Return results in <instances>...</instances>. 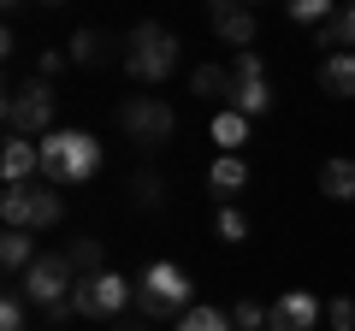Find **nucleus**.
I'll list each match as a JSON object with an SVG mask.
<instances>
[{
    "mask_svg": "<svg viewBox=\"0 0 355 331\" xmlns=\"http://www.w3.org/2000/svg\"><path fill=\"white\" fill-rule=\"evenodd\" d=\"M119 125H125V136L137 142V148H166L178 130V113L160 101V95H137V101L119 107Z\"/></svg>",
    "mask_w": 355,
    "mask_h": 331,
    "instance_id": "6e6552de",
    "label": "nucleus"
},
{
    "mask_svg": "<svg viewBox=\"0 0 355 331\" xmlns=\"http://www.w3.org/2000/svg\"><path fill=\"white\" fill-rule=\"evenodd\" d=\"M36 65H42V77H53V71H60V65H65V53H53V48H48V53H42Z\"/></svg>",
    "mask_w": 355,
    "mask_h": 331,
    "instance_id": "c85d7f7f",
    "label": "nucleus"
},
{
    "mask_svg": "<svg viewBox=\"0 0 355 331\" xmlns=\"http://www.w3.org/2000/svg\"><path fill=\"white\" fill-rule=\"evenodd\" d=\"M95 172H101V142L89 130H48L42 136V184L71 190V184H89Z\"/></svg>",
    "mask_w": 355,
    "mask_h": 331,
    "instance_id": "f257e3e1",
    "label": "nucleus"
},
{
    "mask_svg": "<svg viewBox=\"0 0 355 331\" xmlns=\"http://www.w3.org/2000/svg\"><path fill=\"white\" fill-rule=\"evenodd\" d=\"M231 89V65H196L190 71V95H207V101H214V95H225Z\"/></svg>",
    "mask_w": 355,
    "mask_h": 331,
    "instance_id": "412c9836",
    "label": "nucleus"
},
{
    "mask_svg": "<svg viewBox=\"0 0 355 331\" xmlns=\"http://www.w3.org/2000/svg\"><path fill=\"white\" fill-rule=\"evenodd\" d=\"M130 307H137L142 319L184 314V307H190V278H184V267H178V260H154V267L137 278V302Z\"/></svg>",
    "mask_w": 355,
    "mask_h": 331,
    "instance_id": "20e7f679",
    "label": "nucleus"
},
{
    "mask_svg": "<svg viewBox=\"0 0 355 331\" xmlns=\"http://www.w3.org/2000/svg\"><path fill=\"white\" fill-rule=\"evenodd\" d=\"M284 12L296 24H326V18H338V0H284Z\"/></svg>",
    "mask_w": 355,
    "mask_h": 331,
    "instance_id": "5701e85b",
    "label": "nucleus"
},
{
    "mask_svg": "<svg viewBox=\"0 0 355 331\" xmlns=\"http://www.w3.org/2000/svg\"><path fill=\"white\" fill-rule=\"evenodd\" d=\"M320 190L331 195V202H355V160H326L320 166Z\"/></svg>",
    "mask_w": 355,
    "mask_h": 331,
    "instance_id": "dca6fc26",
    "label": "nucleus"
},
{
    "mask_svg": "<svg viewBox=\"0 0 355 331\" xmlns=\"http://www.w3.org/2000/svg\"><path fill=\"white\" fill-rule=\"evenodd\" d=\"M148 325H154V319H142V314L137 319H113V331H148Z\"/></svg>",
    "mask_w": 355,
    "mask_h": 331,
    "instance_id": "c756f323",
    "label": "nucleus"
},
{
    "mask_svg": "<svg viewBox=\"0 0 355 331\" xmlns=\"http://www.w3.org/2000/svg\"><path fill=\"white\" fill-rule=\"evenodd\" d=\"M0 6H6V12H18V6H30V0H0Z\"/></svg>",
    "mask_w": 355,
    "mask_h": 331,
    "instance_id": "7c9ffc66",
    "label": "nucleus"
},
{
    "mask_svg": "<svg viewBox=\"0 0 355 331\" xmlns=\"http://www.w3.org/2000/svg\"><path fill=\"white\" fill-rule=\"evenodd\" d=\"M125 71L137 77V83H166V77L178 71V36L166 24H137L125 36Z\"/></svg>",
    "mask_w": 355,
    "mask_h": 331,
    "instance_id": "f03ea898",
    "label": "nucleus"
},
{
    "mask_svg": "<svg viewBox=\"0 0 355 331\" xmlns=\"http://www.w3.org/2000/svg\"><path fill=\"white\" fill-rule=\"evenodd\" d=\"M53 83L48 77H36V83H18L12 95H6V130H12V136H48L53 130Z\"/></svg>",
    "mask_w": 355,
    "mask_h": 331,
    "instance_id": "0eeeda50",
    "label": "nucleus"
},
{
    "mask_svg": "<svg viewBox=\"0 0 355 331\" xmlns=\"http://www.w3.org/2000/svg\"><path fill=\"white\" fill-rule=\"evenodd\" d=\"M0 219H6V231H48V225H60L65 219V202H60V190H42L36 178L30 184H6L0 190Z\"/></svg>",
    "mask_w": 355,
    "mask_h": 331,
    "instance_id": "7ed1b4c3",
    "label": "nucleus"
},
{
    "mask_svg": "<svg viewBox=\"0 0 355 331\" xmlns=\"http://www.w3.org/2000/svg\"><path fill=\"white\" fill-rule=\"evenodd\" d=\"M314 325H320V302L308 290H284L266 319V331H314Z\"/></svg>",
    "mask_w": 355,
    "mask_h": 331,
    "instance_id": "9b49d317",
    "label": "nucleus"
},
{
    "mask_svg": "<svg viewBox=\"0 0 355 331\" xmlns=\"http://www.w3.org/2000/svg\"><path fill=\"white\" fill-rule=\"evenodd\" d=\"M214 142H219V154H237V142H249V118L237 107H219L214 113Z\"/></svg>",
    "mask_w": 355,
    "mask_h": 331,
    "instance_id": "a211bd4d",
    "label": "nucleus"
},
{
    "mask_svg": "<svg viewBox=\"0 0 355 331\" xmlns=\"http://www.w3.org/2000/svg\"><path fill=\"white\" fill-rule=\"evenodd\" d=\"M12 290L24 296L30 307H53V302H65V296L77 290V267H71V255H65V249H60V255H36Z\"/></svg>",
    "mask_w": 355,
    "mask_h": 331,
    "instance_id": "39448f33",
    "label": "nucleus"
},
{
    "mask_svg": "<svg viewBox=\"0 0 355 331\" xmlns=\"http://www.w3.org/2000/svg\"><path fill=\"white\" fill-rule=\"evenodd\" d=\"M331 24H338L343 48H355V0H343V6H338V18H331Z\"/></svg>",
    "mask_w": 355,
    "mask_h": 331,
    "instance_id": "cd10ccee",
    "label": "nucleus"
},
{
    "mask_svg": "<svg viewBox=\"0 0 355 331\" xmlns=\"http://www.w3.org/2000/svg\"><path fill=\"white\" fill-rule=\"evenodd\" d=\"M0 178H6V184L42 178V142L36 136H12L6 148H0Z\"/></svg>",
    "mask_w": 355,
    "mask_h": 331,
    "instance_id": "f8f14e48",
    "label": "nucleus"
},
{
    "mask_svg": "<svg viewBox=\"0 0 355 331\" xmlns=\"http://www.w3.org/2000/svg\"><path fill=\"white\" fill-rule=\"evenodd\" d=\"M249 184V166H243V154H219L214 160V172H207V190L219 195V202H231V195Z\"/></svg>",
    "mask_w": 355,
    "mask_h": 331,
    "instance_id": "4468645a",
    "label": "nucleus"
},
{
    "mask_svg": "<svg viewBox=\"0 0 355 331\" xmlns=\"http://www.w3.org/2000/svg\"><path fill=\"white\" fill-rule=\"evenodd\" d=\"M225 107H237L243 118H266V113H272V83H266L261 53H254V48H237V53H231V89H225Z\"/></svg>",
    "mask_w": 355,
    "mask_h": 331,
    "instance_id": "423d86ee",
    "label": "nucleus"
},
{
    "mask_svg": "<svg viewBox=\"0 0 355 331\" xmlns=\"http://www.w3.org/2000/svg\"><path fill=\"white\" fill-rule=\"evenodd\" d=\"M207 18H214V36L219 42H231V48H249L254 42V12L243 6V0H207Z\"/></svg>",
    "mask_w": 355,
    "mask_h": 331,
    "instance_id": "9d476101",
    "label": "nucleus"
},
{
    "mask_svg": "<svg viewBox=\"0 0 355 331\" xmlns=\"http://www.w3.org/2000/svg\"><path fill=\"white\" fill-rule=\"evenodd\" d=\"M30 260H36V242H30V231H6V237H0V267L12 272V278H24Z\"/></svg>",
    "mask_w": 355,
    "mask_h": 331,
    "instance_id": "f3484780",
    "label": "nucleus"
},
{
    "mask_svg": "<svg viewBox=\"0 0 355 331\" xmlns=\"http://www.w3.org/2000/svg\"><path fill=\"white\" fill-rule=\"evenodd\" d=\"M0 331H30V302L18 290H6V302H0Z\"/></svg>",
    "mask_w": 355,
    "mask_h": 331,
    "instance_id": "b1692460",
    "label": "nucleus"
},
{
    "mask_svg": "<svg viewBox=\"0 0 355 331\" xmlns=\"http://www.w3.org/2000/svg\"><path fill=\"white\" fill-rule=\"evenodd\" d=\"M65 255H71L77 278H101V272H107V249H101V237H71V242H65Z\"/></svg>",
    "mask_w": 355,
    "mask_h": 331,
    "instance_id": "2eb2a0df",
    "label": "nucleus"
},
{
    "mask_svg": "<svg viewBox=\"0 0 355 331\" xmlns=\"http://www.w3.org/2000/svg\"><path fill=\"white\" fill-rule=\"evenodd\" d=\"M42 6H60V0H42Z\"/></svg>",
    "mask_w": 355,
    "mask_h": 331,
    "instance_id": "2f4dec72",
    "label": "nucleus"
},
{
    "mask_svg": "<svg viewBox=\"0 0 355 331\" xmlns=\"http://www.w3.org/2000/svg\"><path fill=\"white\" fill-rule=\"evenodd\" d=\"M178 331H237V325H231L225 307H184L178 314Z\"/></svg>",
    "mask_w": 355,
    "mask_h": 331,
    "instance_id": "aec40b11",
    "label": "nucleus"
},
{
    "mask_svg": "<svg viewBox=\"0 0 355 331\" xmlns=\"http://www.w3.org/2000/svg\"><path fill=\"white\" fill-rule=\"evenodd\" d=\"M130 302H137V284L119 278V272H101V278H77V290H71L77 319H119Z\"/></svg>",
    "mask_w": 355,
    "mask_h": 331,
    "instance_id": "1a4fd4ad",
    "label": "nucleus"
},
{
    "mask_svg": "<svg viewBox=\"0 0 355 331\" xmlns=\"http://www.w3.org/2000/svg\"><path fill=\"white\" fill-rule=\"evenodd\" d=\"M214 237H225V242H243V237H249V219H243V213H237V207H231V202H219Z\"/></svg>",
    "mask_w": 355,
    "mask_h": 331,
    "instance_id": "393cba45",
    "label": "nucleus"
},
{
    "mask_svg": "<svg viewBox=\"0 0 355 331\" xmlns=\"http://www.w3.org/2000/svg\"><path fill=\"white\" fill-rule=\"evenodd\" d=\"M326 325L331 331H355V296H338V302L326 307Z\"/></svg>",
    "mask_w": 355,
    "mask_h": 331,
    "instance_id": "bb28decb",
    "label": "nucleus"
},
{
    "mask_svg": "<svg viewBox=\"0 0 355 331\" xmlns=\"http://www.w3.org/2000/svg\"><path fill=\"white\" fill-rule=\"evenodd\" d=\"M125 190H130V202H137L142 213H154V207H166V178H160V172H137V178H130Z\"/></svg>",
    "mask_w": 355,
    "mask_h": 331,
    "instance_id": "6ab92c4d",
    "label": "nucleus"
},
{
    "mask_svg": "<svg viewBox=\"0 0 355 331\" xmlns=\"http://www.w3.org/2000/svg\"><path fill=\"white\" fill-rule=\"evenodd\" d=\"M320 89L338 101H355V48H338L320 60Z\"/></svg>",
    "mask_w": 355,
    "mask_h": 331,
    "instance_id": "ddd939ff",
    "label": "nucleus"
},
{
    "mask_svg": "<svg viewBox=\"0 0 355 331\" xmlns=\"http://www.w3.org/2000/svg\"><path fill=\"white\" fill-rule=\"evenodd\" d=\"M266 319H272V307H261V302H237L231 307V325L237 331H266Z\"/></svg>",
    "mask_w": 355,
    "mask_h": 331,
    "instance_id": "a878e982",
    "label": "nucleus"
},
{
    "mask_svg": "<svg viewBox=\"0 0 355 331\" xmlns=\"http://www.w3.org/2000/svg\"><path fill=\"white\" fill-rule=\"evenodd\" d=\"M243 6H249V0H243Z\"/></svg>",
    "mask_w": 355,
    "mask_h": 331,
    "instance_id": "473e14b6",
    "label": "nucleus"
},
{
    "mask_svg": "<svg viewBox=\"0 0 355 331\" xmlns=\"http://www.w3.org/2000/svg\"><path fill=\"white\" fill-rule=\"evenodd\" d=\"M107 48H113V42H107L101 30H77L71 36V65H101Z\"/></svg>",
    "mask_w": 355,
    "mask_h": 331,
    "instance_id": "4be33fe9",
    "label": "nucleus"
}]
</instances>
